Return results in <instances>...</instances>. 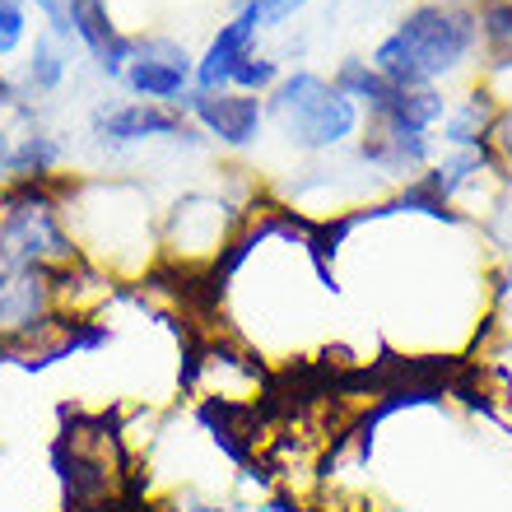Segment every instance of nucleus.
I'll return each mask as SVG.
<instances>
[{
	"mask_svg": "<svg viewBox=\"0 0 512 512\" xmlns=\"http://www.w3.org/2000/svg\"><path fill=\"white\" fill-rule=\"evenodd\" d=\"M475 47H480L475 0H415L368 61L396 89H424L457 75Z\"/></svg>",
	"mask_w": 512,
	"mask_h": 512,
	"instance_id": "f257e3e1",
	"label": "nucleus"
},
{
	"mask_svg": "<svg viewBox=\"0 0 512 512\" xmlns=\"http://www.w3.org/2000/svg\"><path fill=\"white\" fill-rule=\"evenodd\" d=\"M266 122H275L284 131V140L303 154H326L340 149L359 131L364 112L354 98H345L336 84L317 75V70H294L284 75L266 98Z\"/></svg>",
	"mask_w": 512,
	"mask_h": 512,
	"instance_id": "f03ea898",
	"label": "nucleus"
},
{
	"mask_svg": "<svg viewBox=\"0 0 512 512\" xmlns=\"http://www.w3.org/2000/svg\"><path fill=\"white\" fill-rule=\"evenodd\" d=\"M89 131L103 149H131L145 145V140H187V145H201V131L182 108L173 103H145V98H131V103H108V108H94L89 117Z\"/></svg>",
	"mask_w": 512,
	"mask_h": 512,
	"instance_id": "7ed1b4c3",
	"label": "nucleus"
},
{
	"mask_svg": "<svg viewBox=\"0 0 512 512\" xmlns=\"http://www.w3.org/2000/svg\"><path fill=\"white\" fill-rule=\"evenodd\" d=\"M122 84L131 89V98L173 103L177 108L191 94V84H196V56L168 38H135V56L126 66Z\"/></svg>",
	"mask_w": 512,
	"mask_h": 512,
	"instance_id": "20e7f679",
	"label": "nucleus"
},
{
	"mask_svg": "<svg viewBox=\"0 0 512 512\" xmlns=\"http://www.w3.org/2000/svg\"><path fill=\"white\" fill-rule=\"evenodd\" d=\"M187 117L196 122V131L219 140L224 149H252L266 131V98L243 94V89H219V94H201L191 89L182 98Z\"/></svg>",
	"mask_w": 512,
	"mask_h": 512,
	"instance_id": "39448f33",
	"label": "nucleus"
},
{
	"mask_svg": "<svg viewBox=\"0 0 512 512\" xmlns=\"http://www.w3.org/2000/svg\"><path fill=\"white\" fill-rule=\"evenodd\" d=\"M70 33H75V42L84 52L94 56V66L108 80H122L135 56V38H126L117 28L108 0H70Z\"/></svg>",
	"mask_w": 512,
	"mask_h": 512,
	"instance_id": "423d86ee",
	"label": "nucleus"
},
{
	"mask_svg": "<svg viewBox=\"0 0 512 512\" xmlns=\"http://www.w3.org/2000/svg\"><path fill=\"white\" fill-rule=\"evenodd\" d=\"M52 471H56V480H61V499H66V508H84V503L112 499L108 461L98 457L94 447H84V438L75 429H66L52 443Z\"/></svg>",
	"mask_w": 512,
	"mask_h": 512,
	"instance_id": "0eeeda50",
	"label": "nucleus"
},
{
	"mask_svg": "<svg viewBox=\"0 0 512 512\" xmlns=\"http://www.w3.org/2000/svg\"><path fill=\"white\" fill-rule=\"evenodd\" d=\"M256 33H261V24H256L252 10H238L229 24H219V33L210 38V47L196 56V84H191V89H201V94L229 89L238 61H243L247 52H256Z\"/></svg>",
	"mask_w": 512,
	"mask_h": 512,
	"instance_id": "6e6552de",
	"label": "nucleus"
},
{
	"mask_svg": "<svg viewBox=\"0 0 512 512\" xmlns=\"http://www.w3.org/2000/svg\"><path fill=\"white\" fill-rule=\"evenodd\" d=\"M354 154L378 168V173H391V177H405L415 168H429L433 163V135H410V131H387V126H373L359 135Z\"/></svg>",
	"mask_w": 512,
	"mask_h": 512,
	"instance_id": "1a4fd4ad",
	"label": "nucleus"
},
{
	"mask_svg": "<svg viewBox=\"0 0 512 512\" xmlns=\"http://www.w3.org/2000/svg\"><path fill=\"white\" fill-rule=\"evenodd\" d=\"M447 94L438 84H424V89H396L391 84L387 103H382L368 122L373 126H387V131H410V135H433V126H443L447 117Z\"/></svg>",
	"mask_w": 512,
	"mask_h": 512,
	"instance_id": "9d476101",
	"label": "nucleus"
},
{
	"mask_svg": "<svg viewBox=\"0 0 512 512\" xmlns=\"http://www.w3.org/2000/svg\"><path fill=\"white\" fill-rule=\"evenodd\" d=\"M494 103H489L485 89H475V94H466L457 103V108H447L443 117V140L452 149H471V154H480L485 149V140L494 135Z\"/></svg>",
	"mask_w": 512,
	"mask_h": 512,
	"instance_id": "9b49d317",
	"label": "nucleus"
},
{
	"mask_svg": "<svg viewBox=\"0 0 512 512\" xmlns=\"http://www.w3.org/2000/svg\"><path fill=\"white\" fill-rule=\"evenodd\" d=\"M331 84H336L345 98H354L359 112H368V117H373L391 94V84L382 80L378 70H373V61H364V56H345V61L336 66V75H331Z\"/></svg>",
	"mask_w": 512,
	"mask_h": 512,
	"instance_id": "f8f14e48",
	"label": "nucleus"
},
{
	"mask_svg": "<svg viewBox=\"0 0 512 512\" xmlns=\"http://www.w3.org/2000/svg\"><path fill=\"white\" fill-rule=\"evenodd\" d=\"M475 19H480V47H485L489 66H512V0H475Z\"/></svg>",
	"mask_w": 512,
	"mask_h": 512,
	"instance_id": "ddd939ff",
	"label": "nucleus"
},
{
	"mask_svg": "<svg viewBox=\"0 0 512 512\" xmlns=\"http://www.w3.org/2000/svg\"><path fill=\"white\" fill-rule=\"evenodd\" d=\"M66 70H70V56L61 52V42H56L52 33L33 42L28 66H24L28 89H38V94H56V89H61V80H66Z\"/></svg>",
	"mask_w": 512,
	"mask_h": 512,
	"instance_id": "4468645a",
	"label": "nucleus"
},
{
	"mask_svg": "<svg viewBox=\"0 0 512 512\" xmlns=\"http://www.w3.org/2000/svg\"><path fill=\"white\" fill-rule=\"evenodd\" d=\"M280 80H284V70H280V61H275V56L247 52L243 61H238V70H233V84H229V89H243V94H261V98H266Z\"/></svg>",
	"mask_w": 512,
	"mask_h": 512,
	"instance_id": "2eb2a0df",
	"label": "nucleus"
},
{
	"mask_svg": "<svg viewBox=\"0 0 512 512\" xmlns=\"http://www.w3.org/2000/svg\"><path fill=\"white\" fill-rule=\"evenodd\" d=\"M238 10H252L261 28H284L294 14L308 10V0H238Z\"/></svg>",
	"mask_w": 512,
	"mask_h": 512,
	"instance_id": "dca6fc26",
	"label": "nucleus"
},
{
	"mask_svg": "<svg viewBox=\"0 0 512 512\" xmlns=\"http://www.w3.org/2000/svg\"><path fill=\"white\" fill-rule=\"evenodd\" d=\"M28 33V10L24 5H0V56H10Z\"/></svg>",
	"mask_w": 512,
	"mask_h": 512,
	"instance_id": "f3484780",
	"label": "nucleus"
},
{
	"mask_svg": "<svg viewBox=\"0 0 512 512\" xmlns=\"http://www.w3.org/2000/svg\"><path fill=\"white\" fill-rule=\"evenodd\" d=\"M0 5H24V0H0Z\"/></svg>",
	"mask_w": 512,
	"mask_h": 512,
	"instance_id": "a211bd4d",
	"label": "nucleus"
}]
</instances>
